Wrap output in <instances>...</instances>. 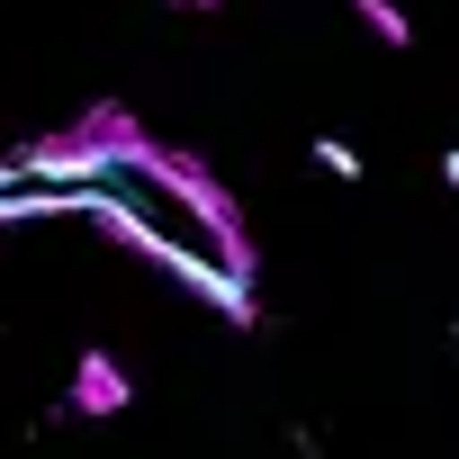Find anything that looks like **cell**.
Returning <instances> with one entry per match:
<instances>
[{
    "label": "cell",
    "mask_w": 459,
    "mask_h": 459,
    "mask_svg": "<svg viewBox=\"0 0 459 459\" xmlns=\"http://www.w3.org/2000/svg\"><path fill=\"white\" fill-rule=\"evenodd\" d=\"M144 153H153V135L135 126V108H91V117H73V126L19 144L10 162L37 171V180H55V189H82V198H91V189H108L117 171H144Z\"/></svg>",
    "instance_id": "cell-1"
},
{
    "label": "cell",
    "mask_w": 459,
    "mask_h": 459,
    "mask_svg": "<svg viewBox=\"0 0 459 459\" xmlns=\"http://www.w3.org/2000/svg\"><path fill=\"white\" fill-rule=\"evenodd\" d=\"M144 180H162V189H171V198H180V207H189V216L207 225V244H216V262H225V271H244V280H253L244 207L225 198V189H216V171H207L198 153H180V144H153V153H144Z\"/></svg>",
    "instance_id": "cell-2"
},
{
    "label": "cell",
    "mask_w": 459,
    "mask_h": 459,
    "mask_svg": "<svg viewBox=\"0 0 459 459\" xmlns=\"http://www.w3.org/2000/svg\"><path fill=\"white\" fill-rule=\"evenodd\" d=\"M100 198V189H91ZM91 198L82 189H55V180H37V171H19V162H0V225H28V216H91Z\"/></svg>",
    "instance_id": "cell-3"
},
{
    "label": "cell",
    "mask_w": 459,
    "mask_h": 459,
    "mask_svg": "<svg viewBox=\"0 0 459 459\" xmlns=\"http://www.w3.org/2000/svg\"><path fill=\"white\" fill-rule=\"evenodd\" d=\"M64 405H73V414H117V405H135V378L117 369V351H100V342H91V351L73 360V387H64Z\"/></svg>",
    "instance_id": "cell-4"
},
{
    "label": "cell",
    "mask_w": 459,
    "mask_h": 459,
    "mask_svg": "<svg viewBox=\"0 0 459 459\" xmlns=\"http://www.w3.org/2000/svg\"><path fill=\"white\" fill-rule=\"evenodd\" d=\"M351 19H360V28H369V37H378V46H396V55H405V46H414V19H405V10H396V0H351Z\"/></svg>",
    "instance_id": "cell-5"
},
{
    "label": "cell",
    "mask_w": 459,
    "mask_h": 459,
    "mask_svg": "<svg viewBox=\"0 0 459 459\" xmlns=\"http://www.w3.org/2000/svg\"><path fill=\"white\" fill-rule=\"evenodd\" d=\"M307 153H316V162H325L333 180H360V171H369V162H360V144H342V135H316Z\"/></svg>",
    "instance_id": "cell-6"
},
{
    "label": "cell",
    "mask_w": 459,
    "mask_h": 459,
    "mask_svg": "<svg viewBox=\"0 0 459 459\" xmlns=\"http://www.w3.org/2000/svg\"><path fill=\"white\" fill-rule=\"evenodd\" d=\"M441 180H450V189H459V144H450V153H441Z\"/></svg>",
    "instance_id": "cell-7"
},
{
    "label": "cell",
    "mask_w": 459,
    "mask_h": 459,
    "mask_svg": "<svg viewBox=\"0 0 459 459\" xmlns=\"http://www.w3.org/2000/svg\"><path fill=\"white\" fill-rule=\"evenodd\" d=\"M171 10H216V0H171Z\"/></svg>",
    "instance_id": "cell-8"
},
{
    "label": "cell",
    "mask_w": 459,
    "mask_h": 459,
    "mask_svg": "<svg viewBox=\"0 0 459 459\" xmlns=\"http://www.w3.org/2000/svg\"><path fill=\"white\" fill-rule=\"evenodd\" d=\"M450 342H459V325H450Z\"/></svg>",
    "instance_id": "cell-9"
}]
</instances>
